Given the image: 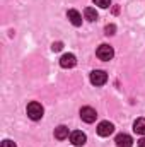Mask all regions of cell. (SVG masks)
Listing matches in <instances>:
<instances>
[{
	"instance_id": "6da1fadb",
	"label": "cell",
	"mask_w": 145,
	"mask_h": 147,
	"mask_svg": "<svg viewBox=\"0 0 145 147\" xmlns=\"http://www.w3.org/2000/svg\"><path fill=\"white\" fill-rule=\"evenodd\" d=\"M43 106L39 105V103H36V101H31L29 105H28V116L31 118V120H41L43 118Z\"/></svg>"
},
{
	"instance_id": "7a4b0ae2",
	"label": "cell",
	"mask_w": 145,
	"mask_h": 147,
	"mask_svg": "<svg viewBox=\"0 0 145 147\" xmlns=\"http://www.w3.org/2000/svg\"><path fill=\"white\" fill-rule=\"evenodd\" d=\"M96 55H97L99 60L108 62V60H111V58L114 57V50H113V46H109V45H101V46L96 50Z\"/></svg>"
},
{
	"instance_id": "3957f363",
	"label": "cell",
	"mask_w": 145,
	"mask_h": 147,
	"mask_svg": "<svg viewBox=\"0 0 145 147\" xmlns=\"http://www.w3.org/2000/svg\"><path fill=\"white\" fill-rule=\"evenodd\" d=\"M108 80V74L104 70H92L91 72V82L94 86H104Z\"/></svg>"
},
{
	"instance_id": "277c9868",
	"label": "cell",
	"mask_w": 145,
	"mask_h": 147,
	"mask_svg": "<svg viewBox=\"0 0 145 147\" xmlns=\"http://www.w3.org/2000/svg\"><path fill=\"white\" fill-rule=\"evenodd\" d=\"M80 118H82L85 123H94L96 118H97V113H96L94 108H91V106H84V108L80 110Z\"/></svg>"
},
{
	"instance_id": "5b68a950",
	"label": "cell",
	"mask_w": 145,
	"mask_h": 147,
	"mask_svg": "<svg viewBox=\"0 0 145 147\" xmlns=\"http://www.w3.org/2000/svg\"><path fill=\"white\" fill-rule=\"evenodd\" d=\"M70 142H72L75 147H80L87 142V135H85L84 132H80V130H75V132L70 134Z\"/></svg>"
},
{
	"instance_id": "8992f818",
	"label": "cell",
	"mask_w": 145,
	"mask_h": 147,
	"mask_svg": "<svg viewBox=\"0 0 145 147\" xmlns=\"http://www.w3.org/2000/svg\"><path fill=\"white\" fill-rule=\"evenodd\" d=\"M113 132H114V125L109 123V121H101V123L97 125V134H99L101 137H109Z\"/></svg>"
},
{
	"instance_id": "52a82bcc",
	"label": "cell",
	"mask_w": 145,
	"mask_h": 147,
	"mask_svg": "<svg viewBox=\"0 0 145 147\" xmlns=\"http://www.w3.org/2000/svg\"><path fill=\"white\" fill-rule=\"evenodd\" d=\"M75 63H77V58H75L73 53H65V55L60 58V65H62L63 69H72V67H75Z\"/></svg>"
},
{
	"instance_id": "ba28073f",
	"label": "cell",
	"mask_w": 145,
	"mask_h": 147,
	"mask_svg": "<svg viewBox=\"0 0 145 147\" xmlns=\"http://www.w3.org/2000/svg\"><path fill=\"white\" fill-rule=\"evenodd\" d=\"M116 146L118 147H132L133 146V139L128 135V134H119V135H116Z\"/></svg>"
},
{
	"instance_id": "9c48e42d",
	"label": "cell",
	"mask_w": 145,
	"mask_h": 147,
	"mask_svg": "<svg viewBox=\"0 0 145 147\" xmlns=\"http://www.w3.org/2000/svg\"><path fill=\"white\" fill-rule=\"evenodd\" d=\"M67 17H68V21L72 22L73 26H80V24H82V16H80L75 9H70V10L67 12Z\"/></svg>"
},
{
	"instance_id": "30bf717a",
	"label": "cell",
	"mask_w": 145,
	"mask_h": 147,
	"mask_svg": "<svg viewBox=\"0 0 145 147\" xmlns=\"http://www.w3.org/2000/svg\"><path fill=\"white\" fill-rule=\"evenodd\" d=\"M67 137H68V128H67L65 125H60V127L55 128V139H58V140H65Z\"/></svg>"
},
{
	"instance_id": "8fae6325",
	"label": "cell",
	"mask_w": 145,
	"mask_h": 147,
	"mask_svg": "<svg viewBox=\"0 0 145 147\" xmlns=\"http://www.w3.org/2000/svg\"><path fill=\"white\" fill-rule=\"evenodd\" d=\"M133 130H135V134H138V135H145V118H138V120H135V123H133Z\"/></svg>"
},
{
	"instance_id": "7c38bea8",
	"label": "cell",
	"mask_w": 145,
	"mask_h": 147,
	"mask_svg": "<svg viewBox=\"0 0 145 147\" xmlns=\"http://www.w3.org/2000/svg\"><path fill=\"white\" fill-rule=\"evenodd\" d=\"M84 16H85V19L87 21H97V12H96V9H92V7H85L84 9Z\"/></svg>"
},
{
	"instance_id": "4fadbf2b",
	"label": "cell",
	"mask_w": 145,
	"mask_h": 147,
	"mask_svg": "<svg viewBox=\"0 0 145 147\" xmlns=\"http://www.w3.org/2000/svg\"><path fill=\"white\" fill-rule=\"evenodd\" d=\"M94 3L99 5L101 9H108L109 5H111V0H94Z\"/></svg>"
},
{
	"instance_id": "5bb4252c",
	"label": "cell",
	"mask_w": 145,
	"mask_h": 147,
	"mask_svg": "<svg viewBox=\"0 0 145 147\" xmlns=\"http://www.w3.org/2000/svg\"><path fill=\"white\" fill-rule=\"evenodd\" d=\"M104 31H106V34L111 36V34H114V31H116V26L114 24H108L106 28H104Z\"/></svg>"
},
{
	"instance_id": "9a60e30c",
	"label": "cell",
	"mask_w": 145,
	"mask_h": 147,
	"mask_svg": "<svg viewBox=\"0 0 145 147\" xmlns=\"http://www.w3.org/2000/svg\"><path fill=\"white\" fill-rule=\"evenodd\" d=\"M62 48H63V43H62V41H56V43L51 45V50H53V51H60Z\"/></svg>"
},
{
	"instance_id": "2e32d148",
	"label": "cell",
	"mask_w": 145,
	"mask_h": 147,
	"mask_svg": "<svg viewBox=\"0 0 145 147\" xmlns=\"http://www.w3.org/2000/svg\"><path fill=\"white\" fill-rule=\"evenodd\" d=\"M0 147H17V146H15V144H14L12 140H3V142H2V146H0Z\"/></svg>"
},
{
	"instance_id": "e0dca14e",
	"label": "cell",
	"mask_w": 145,
	"mask_h": 147,
	"mask_svg": "<svg viewBox=\"0 0 145 147\" xmlns=\"http://www.w3.org/2000/svg\"><path fill=\"white\" fill-rule=\"evenodd\" d=\"M138 147H145V135L140 139V140H138Z\"/></svg>"
}]
</instances>
